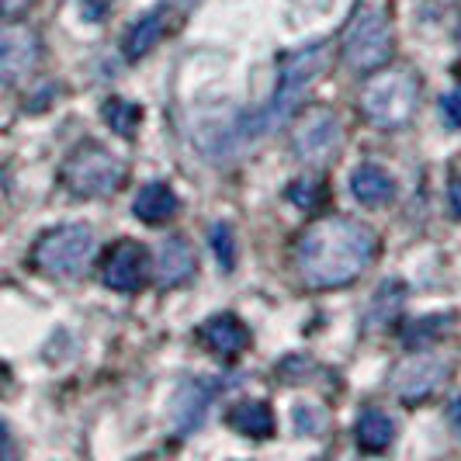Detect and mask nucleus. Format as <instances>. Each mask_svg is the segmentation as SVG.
I'll use <instances>...</instances> for the list:
<instances>
[{
  "label": "nucleus",
  "instance_id": "obj_1",
  "mask_svg": "<svg viewBox=\"0 0 461 461\" xmlns=\"http://www.w3.org/2000/svg\"><path fill=\"white\" fill-rule=\"evenodd\" d=\"M375 232L357 219H320L299 240V271L312 288H344L375 257Z\"/></svg>",
  "mask_w": 461,
  "mask_h": 461
},
{
  "label": "nucleus",
  "instance_id": "obj_2",
  "mask_svg": "<svg viewBox=\"0 0 461 461\" xmlns=\"http://www.w3.org/2000/svg\"><path fill=\"white\" fill-rule=\"evenodd\" d=\"M323 63H326V46H309V49H302L299 56H292V59L285 63V69H281V77H277V91H275V97L267 101V108L247 118V122L236 129V136L254 139V136H260V132H271L277 122H285L288 112L295 108V101L309 91V84H312L316 73L323 69Z\"/></svg>",
  "mask_w": 461,
  "mask_h": 461
},
{
  "label": "nucleus",
  "instance_id": "obj_3",
  "mask_svg": "<svg viewBox=\"0 0 461 461\" xmlns=\"http://www.w3.org/2000/svg\"><path fill=\"white\" fill-rule=\"evenodd\" d=\"M420 104V80L410 69H382L361 91V112L378 129H399Z\"/></svg>",
  "mask_w": 461,
  "mask_h": 461
},
{
  "label": "nucleus",
  "instance_id": "obj_4",
  "mask_svg": "<svg viewBox=\"0 0 461 461\" xmlns=\"http://www.w3.org/2000/svg\"><path fill=\"white\" fill-rule=\"evenodd\" d=\"M393 46V22H389L385 4H378V0L361 4L344 32V63L357 73H371L382 63H389Z\"/></svg>",
  "mask_w": 461,
  "mask_h": 461
},
{
  "label": "nucleus",
  "instance_id": "obj_5",
  "mask_svg": "<svg viewBox=\"0 0 461 461\" xmlns=\"http://www.w3.org/2000/svg\"><path fill=\"white\" fill-rule=\"evenodd\" d=\"M63 181L80 198H108L125 181V167L112 149H104L97 142H84L69 153L67 167H63Z\"/></svg>",
  "mask_w": 461,
  "mask_h": 461
},
{
  "label": "nucleus",
  "instance_id": "obj_6",
  "mask_svg": "<svg viewBox=\"0 0 461 461\" xmlns=\"http://www.w3.org/2000/svg\"><path fill=\"white\" fill-rule=\"evenodd\" d=\"M94 257V230L91 226H59L49 230L39 243H35V267L49 277H80L87 271Z\"/></svg>",
  "mask_w": 461,
  "mask_h": 461
},
{
  "label": "nucleus",
  "instance_id": "obj_7",
  "mask_svg": "<svg viewBox=\"0 0 461 461\" xmlns=\"http://www.w3.org/2000/svg\"><path fill=\"white\" fill-rule=\"evenodd\" d=\"M292 146L302 163H326L340 146V122L330 108H309L295 122Z\"/></svg>",
  "mask_w": 461,
  "mask_h": 461
},
{
  "label": "nucleus",
  "instance_id": "obj_8",
  "mask_svg": "<svg viewBox=\"0 0 461 461\" xmlns=\"http://www.w3.org/2000/svg\"><path fill=\"white\" fill-rule=\"evenodd\" d=\"M447 378V365L434 354H416L410 361H402L393 375V389L406 402H423L438 393Z\"/></svg>",
  "mask_w": 461,
  "mask_h": 461
},
{
  "label": "nucleus",
  "instance_id": "obj_9",
  "mask_svg": "<svg viewBox=\"0 0 461 461\" xmlns=\"http://www.w3.org/2000/svg\"><path fill=\"white\" fill-rule=\"evenodd\" d=\"M39 63V35L24 24L0 28V84H22Z\"/></svg>",
  "mask_w": 461,
  "mask_h": 461
},
{
  "label": "nucleus",
  "instance_id": "obj_10",
  "mask_svg": "<svg viewBox=\"0 0 461 461\" xmlns=\"http://www.w3.org/2000/svg\"><path fill=\"white\" fill-rule=\"evenodd\" d=\"M101 277L115 292H139L146 285V277H149V254H146V247L129 243V240L112 247L108 257H104Z\"/></svg>",
  "mask_w": 461,
  "mask_h": 461
},
{
  "label": "nucleus",
  "instance_id": "obj_11",
  "mask_svg": "<svg viewBox=\"0 0 461 461\" xmlns=\"http://www.w3.org/2000/svg\"><path fill=\"white\" fill-rule=\"evenodd\" d=\"M191 271H194V254H191L185 236L163 240L160 254H157V281H160L163 288H174V285L187 281Z\"/></svg>",
  "mask_w": 461,
  "mask_h": 461
},
{
  "label": "nucleus",
  "instance_id": "obj_12",
  "mask_svg": "<svg viewBox=\"0 0 461 461\" xmlns=\"http://www.w3.org/2000/svg\"><path fill=\"white\" fill-rule=\"evenodd\" d=\"M350 194H354L357 202H365V205H385V202H393L395 181L382 167L365 163V167H357V170L350 174Z\"/></svg>",
  "mask_w": 461,
  "mask_h": 461
},
{
  "label": "nucleus",
  "instance_id": "obj_13",
  "mask_svg": "<svg viewBox=\"0 0 461 461\" xmlns=\"http://www.w3.org/2000/svg\"><path fill=\"white\" fill-rule=\"evenodd\" d=\"M136 215L139 222H146V226H163V222H170L177 215V194L167 185H160V181L146 185L136 194Z\"/></svg>",
  "mask_w": 461,
  "mask_h": 461
},
{
  "label": "nucleus",
  "instance_id": "obj_14",
  "mask_svg": "<svg viewBox=\"0 0 461 461\" xmlns=\"http://www.w3.org/2000/svg\"><path fill=\"white\" fill-rule=\"evenodd\" d=\"M202 340H205L212 350H219V354H240L243 347L250 344V333H247V326L240 323L236 316H215V320H208L202 326Z\"/></svg>",
  "mask_w": 461,
  "mask_h": 461
},
{
  "label": "nucleus",
  "instance_id": "obj_15",
  "mask_svg": "<svg viewBox=\"0 0 461 461\" xmlns=\"http://www.w3.org/2000/svg\"><path fill=\"white\" fill-rule=\"evenodd\" d=\"M230 423L247 438H271L275 434V413L267 402H240L230 413Z\"/></svg>",
  "mask_w": 461,
  "mask_h": 461
},
{
  "label": "nucleus",
  "instance_id": "obj_16",
  "mask_svg": "<svg viewBox=\"0 0 461 461\" xmlns=\"http://www.w3.org/2000/svg\"><path fill=\"white\" fill-rule=\"evenodd\" d=\"M160 35H163V14L160 11L142 14V18L125 32V56H129V59H142L149 49L160 42Z\"/></svg>",
  "mask_w": 461,
  "mask_h": 461
},
{
  "label": "nucleus",
  "instance_id": "obj_17",
  "mask_svg": "<svg viewBox=\"0 0 461 461\" xmlns=\"http://www.w3.org/2000/svg\"><path fill=\"white\" fill-rule=\"evenodd\" d=\"M393 420L385 413H378V410H368V413L357 420V444L365 447V451H385L389 444H393Z\"/></svg>",
  "mask_w": 461,
  "mask_h": 461
},
{
  "label": "nucleus",
  "instance_id": "obj_18",
  "mask_svg": "<svg viewBox=\"0 0 461 461\" xmlns=\"http://www.w3.org/2000/svg\"><path fill=\"white\" fill-rule=\"evenodd\" d=\"M104 122L115 129L118 136H136L142 112H139V104L125 101V97H108L104 101Z\"/></svg>",
  "mask_w": 461,
  "mask_h": 461
},
{
  "label": "nucleus",
  "instance_id": "obj_19",
  "mask_svg": "<svg viewBox=\"0 0 461 461\" xmlns=\"http://www.w3.org/2000/svg\"><path fill=\"white\" fill-rule=\"evenodd\" d=\"M451 323V316H427V320H416L406 333L410 344H430V337H440Z\"/></svg>",
  "mask_w": 461,
  "mask_h": 461
},
{
  "label": "nucleus",
  "instance_id": "obj_20",
  "mask_svg": "<svg viewBox=\"0 0 461 461\" xmlns=\"http://www.w3.org/2000/svg\"><path fill=\"white\" fill-rule=\"evenodd\" d=\"M208 240L215 243V250H219V257H222V264L230 267V264H232V232H230V226H212Z\"/></svg>",
  "mask_w": 461,
  "mask_h": 461
},
{
  "label": "nucleus",
  "instance_id": "obj_21",
  "mask_svg": "<svg viewBox=\"0 0 461 461\" xmlns=\"http://www.w3.org/2000/svg\"><path fill=\"white\" fill-rule=\"evenodd\" d=\"M440 108H444V118H447V125L461 129V87H455V91L447 94V97L440 101Z\"/></svg>",
  "mask_w": 461,
  "mask_h": 461
},
{
  "label": "nucleus",
  "instance_id": "obj_22",
  "mask_svg": "<svg viewBox=\"0 0 461 461\" xmlns=\"http://www.w3.org/2000/svg\"><path fill=\"white\" fill-rule=\"evenodd\" d=\"M35 0H0V18H14V14H22L28 11Z\"/></svg>",
  "mask_w": 461,
  "mask_h": 461
},
{
  "label": "nucleus",
  "instance_id": "obj_23",
  "mask_svg": "<svg viewBox=\"0 0 461 461\" xmlns=\"http://www.w3.org/2000/svg\"><path fill=\"white\" fill-rule=\"evenodd\" d=\"M447 420H451V427H455V430L461 434V395L455 399V402H451V406H447Z\"/></svg>",
  "mask_w": 461,
  "mask_h": 461
},
{
  "label": "nucleus",
  "instance_id": "obj_24",
  "mask_svg": "<svg viewBox=\"0 0 461 461\" xmlns=\"http://www.w3.org/2000/svg\"><path fill=\"white\" fill-rule=\"evenodd\" d=\"M451 208L461 215V181H455V185H451Z\"/></svg>",
  "mask_w": 461,
  "mask_h": 461
},
{
  "label": "nucleus",
  "instance_id": "obj_25",
  "mask_svg": "<svg viewBox=\"0 0 461 461\" xmlns=\"http://www.w3.org/2000/svg\"><path fill=\"white\" fill-rule=\"evenodd\" d=\"M4 438H7V430H4V423H0V440H4Z\"/></svg>",
  "mask_w": 461,
  "mask_h": 461
},
{
  "label": "nucleus",
  "instance_id": "obj_26",
  "mask_svg": "<svg viewBox=\"0 0 461 461\" xmlns=\"http://www.w3.org/2000/svg\"><path fill=\"white\" fill-rule=\"evenodd\" d=\"M174 4H185V7H187V4H194V0H174Z\"/></svg>",
  "mask_w": 461,
  "mask_h": 461
},
{
  "label": "nucleus",
  "instance_id": "obj_27",
  "mask_svg": "<svg viewBox=\"0 0 461 461\" xmlns=\"http://www.w3.org/2000/svg\"><path fill=\"white\" fill-rule=\"evenodd\" d=\"M458 39H461V32H458Z\"/></svg>",
  "mask_w": 461,
  "mask_h": 461
}]
</instances>
